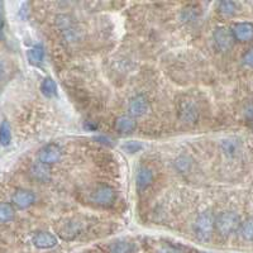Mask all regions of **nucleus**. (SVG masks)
I'll return each instance as SVG.
<instances>
[{"label": "nucleus", "instance_id": "obj_15", "mask_svg": "<svg viewBox=\"0 0 253 253\" xmlns=\"http://www.w3.org/2000/svg\"><path fill=\"white\" fill-rule=\"evenodd\" d=\"M14 218V209L8 203H0V223H8Z\"/></svg>", "mask_w": 253, "mask_h": 253}, {"label": "nucleus", "instance_id": "obj_3", "mask_svg": "<svg viewBox=\"0 0 253 253\" xmlns=\"http://www.w3.org/2000/svg\"><path fill=\"white\" fill-rule=\"evenodd\" d=\"M91 200L94 202V204L99 205V207H112L115 202L114 189L110 186H107V185L96 187L91 194Z\"/></svg>", "mask_w": 253, "mask_h": 253}, {"label": "nucleus", "instance_id": "obj_11", "mask_svg": "<svg viewBox=\"0 0 253 253\" xmlns=\"http://www.w3.org/2000/svg\"><path fill=\"white\" fill-rule=\"evenodd\" d=\"M115 130L121 134H129L135 129V121L130 115H122L114 123Z\"/></svg>", "mask_w": 253, "mask_h": 253}, {"label": "nucleus", "instance_id": "obj_14", "mask_svg": "<svg viewBox=\"0 0 253 253\" xmlns=\"http://www.w3.org/2000/svg\"><path fill=\"white\" fill-rule=\"evenodd\" d=\"M239 234L245 241H253V216L242 221L239 227Z\"/></svg>", "mask_w": 253, "mask_h": 253}, {"label": "nucleus", "instance_id": "obj_22", "mask_svg": "<svg viewBox=\"0 0 253 253\" xmlns=\"http://www.w3.org/2000/svg\"><path fill=\"white\" fill-rule=\"evenodd\" d=\"M3 27H4V20L3 18L0 17V36H1V32H3Z\"/></svg>", "mask_w": 253, "mask_h": 253}, {"label": "nucleus", "instance_id": "obj_8", "mask_svg": "<svg viewBox=\"0 0 253 253\" xmlns=\"http://www.w3.org/2000/svg\"><path fill=\"white\" fill-rule=\"evenodd\" d=\"M36 200L35 194L29 191V190H17L14 194H13L12 202L19 209H27V208L31 207Z\"/></svg>", "mask_w": 253, "mask_h": 253}, {"label": "nucleus", "instance_id": "obj_9", "mask_svg": "<svg viewBox=\"0 0 253 253\" xmlns=\"http://www.w3.org/2000/svg\"><path fill=\"white\" fill-rule=\"evenodd\" d=\"M33 245L40 250H49L57 246V238L49 232H38L33 237Z\"/></svg>", "mask_w": 253, "mask_h": 253}, {"label": "nucleus", "instance_id": "obj_4", "mask_svg": "<svg viewBox=\"0 0 253 253\" xmlns=\"http://www.w3.org/2000/svg\"><path fill=\"white\" fill-rule=\"evenodd\" d=\"M61 155H62V152H61L60 147L55 143H49L46 144L40 151V153H38V160H40L41 164L52 165L60 161Z\"/></svg>", "mask_w": 253, "mask_h": 253}, {"label": "nucleus", "instance_id": "obj_1", "mask_svg": "<svg viewBox=\"0 0 253 253\" xmlns=\"http://www.w3.org/2000/svg\"><path fill=\"white\" fill-rule=\"evenodd\" d=\"M242 221L234 211H221L215 216V229L221 237H228L239 230Z\"/></svg>", "mask_w": 253, "mask_h": 253}, {"label": "nucleus", "instance_id": "obj_18", "mask_svg": "<svg viewBox=\"0 0 253 253\" xmlns=\"http://www.w3.org/2000/svg\"><path fill=\"white\" fill-rule=\"evenodd\" d=\"M41 90H42L43 95H46V96L51 98V96L56 95V92H57V85H56V83L52 80V79L47 78V79H44L43 83H42Z\"/></svg>", "mask_w": 253, "mask_h": 253}, {"label": "nucleus", "instance_id": "obj_17", "mask_svg": "<svg viewBox=\"0 0 253 253\" xmlns=\"http://www.w3.org/2000/svg\"><path fill=\"white\" fill-rule=\"evenodd\" d=\"M44 57V51L43 47L41 46H35L33 48H31L28 51V60L29 62L33 63V65H40Z\"/></svg>", "mask_w": 253, "mask_h": 253}, {"label": "nucleus", "instance_id": "obj_6", "mask_svg": "<svg viewBox=\"0 0 253 253\" xmlns=\"http://www.w3.org/2000/svg\"><path fill=\"white\" fill-rule=\"evenodd\" d=\"M150 110V103L147 100L146 96L143 95H137L132 100L129 101L128 105V112H129L132 118H138V117H143Z\"/></svg>", "mask_w": 253, "mask_h": 253}, {"label": "nucleus", "instance_id": "obj_2", "mask_svg": "<svg viewBox=\"0 0 253 253\" xmlns=\"http://www.w3.org/2000/svg\"><path fill=\"white\" fill-rule=\"evenodd\" d=\"M215 230V215L211 211H203L198 216L194 225L195 237L202 242H207L211 238Z\"/></svg>", "mask_w": 253, "mask_h": 253}, {"label": "nucleus", "instance_id": "obj_16", "mask_svg": "<svg viewBox=\"0 0 253 253\" xmlns=\"http://www.w3.org/2000/svg\"><path fill=\"white\" fill-rule=\"evenodd\" d=\"M12 141V129L6 121H4L0 126V144L1 146H9Z\"/></svg>", "mask_w": 253, "mask_h": 253}, {"label": "nucleus", "instance_id": "obj_19", "mask_svg": "<svg viewBox=\"0 0 253 253\" xmlns=\"http://www.w3.org/2000/svg\"><path fill=\"white\" fill-rule=\"evenodd\" d=\"M236 9L237 6L233 1H221V3L219 4V12H220L221 14L232 15L236 13Z\"/></svg>", "mask_w": 253, "mask_h": 253}, {"label": "nucleus", "instance_id": "obj_23", "mask_svg": "<svg viewBox=\"0 0 253 253\" xmlns=\"http://www.w3.org/2000/svg\"><path fill=\"white\" fill-rule=\"evenodd\" d=\"M3 72H4V65L0 62V78L3 76Z\"/></svg>", "mask_w": 253, "mask_h": 253}, {"label": "nucleus", "instance_id": "obj_12", "mask_svg": "<svg viewBox=\"0 0 253 253\" xmlns=\"http://www.w3.org/2000/svg\"><path fill=\"white\" fill-rule=\"evenodd\" d=\"M153 181V172L148 167H141L137 172V186L139 190H144Z\"/></svg>", "mask_w": 253, "mask_h": 253}, {"label": "nucleus", "instance_id": "obj_7", "mask_svg": "<svg viewBox=\"0 0 253 253\" xmlns=\"http://www.w3.org/2000/svg\"><path fill=\"white\" fill-rule=\"evenodd\" d=\"M214 41L220 51H228L234 43V37L232 31L228 28H218L214 33Z\"/></svg>", "mask_w": 253, "mask_h": 253}, {"label": "nucleus", "instance_id": "obj_13", "mask_svg": "<svg viewBox=\"0 0 253 253\" xmlns=\"http://www.w3.org/2000/svg\"><path fill=\"white\" fill-rule=\"evenodd\" d=\"M109 253H133L134 246L126 241H115L108 246Z\"/></svg>", "mask_w": 253, "mask_h": 253}, {"label": "nucleus", "instance_id": "obj_20", "mask_svg": "<svg viewBox=\"0 0 253 253\" xmlns=\"http://www.w3.org/2000/svg\"><path fill=\"white\" fill-rule=\"evenodd\" d=\"M242 62H243V65H246V66L253 67V47L248 49L245 55H243V57H242Z\"/></svg>", "mask_w": 253, "mask_h": 253}, {"label": "nucleus", "instance_id": "obj_10", "mask_svg": "<svg viewBox=\"0 0 253 253\" xmlns=\"http://www.w3.org/2000/svg\"><path fill=\"white\" fill-rule=\"evenodd\" d=\"M83 230V224L76 220H71L70 223H63L60 229V237L65 241H71L76 238Z\"/></svg>", "mask_w": 253, "mask_h": 253}, {"label": "nucleus", "instance_id": "obj_5", "mask_svg": "<svg viewBox=\"0 0 253 253\" xmlns=\"http://www.w3.org/2000/svg\"><path fill=\"white\" fill-rule=\"evenodd\" d=\"M230 31H232L234 41H238L241 43L253 41V24L250 23V22L236 23Z\"/></svg>", "mask_w": 253, "mask_h": 253}, {"label": "nucleus", "instance_id": "obj_21", "mask_svg": "<svg viewBox=\"0 0 253 253\" xmlns=\"http://www.w3.org/2000/svg\"><path fill=\"white\" fill-rule=\"evenodd\" d=\"M126 150H128V151H129V152H135V151L139 150V148H141V144L137 143V142H134V143H133V142H130V143L126 144Z\"/></svg>", "mask_w": 253, "mask_h": 253}]
</instances>
